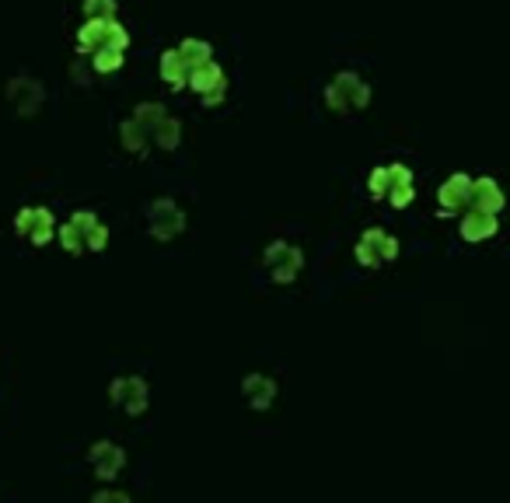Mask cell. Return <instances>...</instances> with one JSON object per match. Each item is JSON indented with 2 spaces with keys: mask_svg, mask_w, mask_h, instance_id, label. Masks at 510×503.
Here are the masks:
<instances>
[{
  "mask_svg": "<svg viewBox=\"0 0 510 503\" xmlns=\"http://www.w3.org/2000/svg\"><path fill=\"white\" fill-rule=\"evenodd\" d=\"M106 46L126 53V46H129L126 28L119 25V18H88V21L81 25V32H77V50H81V53H98V50H106Z\"/></svg>",
  "mask_w": 510,
  "mask_h": 503,
  "instance_id": "6da1fadb",
  "label": "cell"
},
{
  "mask_svg": "<svg viewBox=\"0 0 510 503\" xmlns=\"http://www.w3.org/2000/svg\"><path fill=\"white\" fill-rule=\"evenodd\" d=\"M326 102L336 112L364 109L371 102V84L357 70H342V74L333 77V84L326 88Z\"/></svg>",
  "mask_w": 510,
  "mask_h": 503,
  "instance_id": "7a4b0ae2",
  "label": "cell"
},
{
  "mask_svg": "<svg viewBox=\"0 0 510 503\" xmlns=\"http://www.w3.org/2000/svg\"><path fill=\"white\" fill-rule=\"evenodd\" d=\"M396 255H398V241L388 231H381V227L364 231L360 241H357V263L360 266H381V263H388Z\"/></svg>",
  "mask_w": 510,
  "mask_h": 503,
  "instance_id": "3957f363",
  "label": "cell"
},
{
  "mask_svg": "<svg viewBox=\"0 0 510 503\" xmlns=\"http://www.w3.org/2000/svg\"><path fill=\"white\" fill-rule=\"evenodd\" d=\"M14 227H18V234H25L32 245H46V241L57 234V217H53L50 207H25V210H18Z\"/></svg>",
  "mask_w": 510,
  "mask_h": 503,
  "instance_id": "277c9868",
  "label": "cell"
},
{
  "mask_svg": "<svg viewBox=\"0 0 510 503\" xmlns=\"http://www.w3.org/2000/svg\"><path fill=\"white\" fill-rule=\"evenodd\" d=\"M263 259H266V270L273 273L277 283H290V279L301 273V266H304L301 248H297V245H286V241H273Z\"/></svg>",
  "mask_w": 510,
  "mask_h": 503,
  "instance_id": "5b68a950",
  "label": "cell"
},
{
  "mask_svg": "<svg viewBox=\"0 0 510 503\" xmlns=\"http://www.w3.org/2000/svg\"><path fill=\"white\" fill-rule=\"evenodd\" d=\"M147 227H151L154 238L169 241L185 227V214H182V207L175 200H154L151 210H147Z\"/></svg>",
  "mask_w": 510,
  "mask_h": 503,
  "instance_id": "8992f818",
  "label": "cell"
},
{
  "mask_svg": "<svg viewBox=\"0 0 510 503\" xmlns=\"http://www.w3.org/2000/svg\"><path fill=\"white\" fill-rule=\"evenodd\" d=\"M185 84L192 91H200L207 102H217L224 95V70L214 63V59H203V63H192L189 74H185Z\"/></svg>",
  "mask_w": 510,
  "mask_h": 503,
  "instance_id": "52a82bcc",
  "label": "cell"
},
{
  "mask_svg": "<svg viewBox=\"0 0 510 503\" xmlns=\"http://www.w3.org/2000/svg\"><path fill=\"white\" fill-rule=\"evenodd\" d=\"M113 402L129 413V416H140L151 402V391H147V381L144 378H115L113 381Z\"/></svg>",
  "mask_w": 510,
  "mask_h": 503,
  "instance_id": "ba28073f",
  "label": "cell"
},
{
  "mask_svg": "<svg viewBox=\"0 0 510 503\" xmlns=\"http://www.w3.org/2000/svg\"><path fill=\"white\" fill-rule=\"evenodd\" d=\"M437 200H441V210L444 214H465L472 207V178L468 175H451L441 189H437Z\"/></svg>",
  "mask_w": 510,
  "mask_h": 503,
  "instance_id": "9c48e42d",
  "label": "cell"
},
{
  "mask_svg": "<svg viewBox=\"0 0 510 503\" xmlns=\"http://www.w3.org/2000/svg\"><path fill=\"white\" fill-rule=\"evenodd\" d=\"M398 185H412V171L405 165H381L371 171L367 178V189L374 200H388V193L398 189Z\"/></svg>",
  "mask_w": 510,
  "mask_h": 503,
  "instance_id": "30bf717a",
  "label": "cell"
},
{
  "mask_svg": "<svg viewBox=\"0 0 510 503\" xmlns=\"http://www.w3.org/2000/svg\"><path fill=\"white\" fill-rule=\"evenodd\" d=\"M122 465H126V454L113 441H98V444L91 447V468L98 472L102 483H113L115 475L122 472Z\"/></svg>",
  "mask_w": 510,
  "mask_h": 503,
  "instance_id": "8fae6325",
  "label": "cell"
},
{
  "mask_svg": "<svg viewBox=\"0 0 510 503\" xmlns=\"http://www.w3.org/2000/svg\"><path fill=\"white\" fill-rule=\"evenodd\" d=\"M500 207H504V193H500V185H497L490 175H483V178H472V207H468V210L497 214Z\"/></svg>",
  "mask_w": 510,
  "mask_h": 503,
  "instance_id": "7c38bea8",
  "label": "cell"
},
{
  "mask_svg": "<svg viewBox=\"0 0 510 503\" xmlns=\"http://www.w3.org/2000/svg\"><path fill=\"white\" fill-rule=\"evenodd\" d=\"M461 238L465 241H483V238H493L497 234V214H483V210H465L461 224H458Z\"/></svg>",
  "mask_w": 510,
  "mask_h": 503,
  "instance_id": "4fadbf2b",
  "label": "cell"
},
{
  "mask_svg": "<svg viewBox=\"0 0 510 503\" xmlns=\"http://www.w3.org/2000/svg\"><path fill=\"white\" fill-rule=\"evenodd\" d=\"M241 391H245V398H248L252 409H270L273 398H277V381L270 374H248L241 381Z\"/></svg>",
  "mask_w": 510,
  "mask_h": 503,
  "instance_id": "5bb4252c",
  "label": "cell"
},
{
  "mask_svg": "<svg viewBox=\"0 0 510 503\" xmlns=\"http://www.w3.org/2000/svg\"><path fill=\"white\" fill-rule=\"evenodd\" d=\"M70 221L81 227V234H84V252H102L106 248V241H109V227L98 221L95 214H88V210H77Z\"/></svg>",
  "mask_w": 510,
  "mask_h": 503,
  "instance_id": "9a60e30c",
  "label": "cell"
},
{
  "mask_svg": "<svg viewBox=\"0 0 510 503\" xmlns=\"http://www.w3.org/2000/svg\"><path fill=\"white\" fill-rule=\"evenodd\" d=\"M7 95L18 106V112H25V115H32V112L39 109V102H43V88L32 77H14L11 88H7Z\"/></svg>",
  "mask_w": 510,
  "mask_h": 503,
  "instance_id": "2e32d148",
  "label": "cell"
},
{
  "mask_svg": "<svg viewBox=\"0 0 510 503\" xmlns=\"http://www.w3.org/2000/svg\"><path fill=\"white\" fill-rule=\"evenodd\" d=\"M151 140L158 144V147H178V140H182V122L175 119V115H165V119H158L154 126H151Z\"/></svg>",
  "mask_w": 510,
  "mask_h": 503,
  "instance_id": "e0dca14e",
  "label": "cell"
},
{
  "mask_svg": "<svg viewBox=\"0 0 510 503\" xmlns=\"http://www.w3.org/2000/svg\"><path fill=\"white\" fill-rule=\"evenodd\" d=\"M185 74H189V63L178 56V50H169L161 56V77L169 81L171 88H185Z\"/></svg>",
  "mask_w": 510,
  "mask_h": 503,
  "instance_id": "ac0fdd59",
  "label": "cell"
},
{
  "mask_svg": "<svg viewBox=\"0 0 510 503\" xmlns=\"http://www.w3.org/2000/svg\"><path fill=\"white\" fill-rule=\"evenodd\" d=\"M119 137H122V147H126V151H144V147L151 144L147 130H144L140 122H133V119H122V126H119Z\"/></svg>",
  "mask_w": 510,
  "mask_h": 503,
  "instance_id": "d6986e66",
  "label": "cell"
},
{
  "mask_svg": "<svg viewBox=\"0 0 510 503\" xmlns=\"http://www.w3.org/2000/svg\"><path fill=\"white\" fill-rule=\"evenodd\" d=\"M178 56L192 67V63L214 59V50H210V43H203V39H182V43H178Z\"/></svg>",
  "mask_w": 510,
  "mask_h": 503,
  "instance_id": "ffe728a7",
  "label": "cell"
},
{
  "mask_svg": "<svg viewBox=\"0 0 510 503\" xmlns=\"http://www.w3.org/2000/svg\"><path fill=\"white\" fill-rule=\"evenodd\" d=\"M165 115H169V112H165L161 102H144V106H137V109H133L129 119H133V122H140V126L147 130V137H151V126H154L158 119H165Z\"/></svg>",
  "mask_w": 510,
  "mask_h": 503,
  "instance_id": "44dd1931",
  "label": "cell"
},
{
  "mask_svg": "<svg viewBox=\"0 0 510 503\" xmlns=\"http://www.w3.org/2000/svg\"><path fill=\"white\" fill-rule=\"evenodd\" d=\"M57 234H59V245H63V252H70V255H81V252H84V234H81V227H77L74 221L63 224Z\"/></svg>",
  "mask_w": 510,
  "mask_h": 503,
  "instance_id": "7402d4cb",
  "label": "cell"
},
{
  "mask_svg": "<svg viewBox=\"0 0 510 503\" xmlns=\"http://www.w3.org/2000/svg\"><path fill=\"white\" fill-rule=\"evenodd\" d=\"M91 67H95V70H102V74H109V70H115V67H122V50L106 46V50L91 53Z\"/></svg>",
  "mask_w": 510,
  "mask_h": 503,
  "instance_id": "603a6c76",
  "label": "cell"
},
{
  "mask_svg": "<svg viewBox=\"0 0 510 503\" xmlns=\"http://www.w3.org/2000/svg\"><path fill=\"white\" fill-rule=\"evenodd\" d=\"M88 18H115V0H84Z\"/></svg>",
  "mask_w": 510,
  "mask_h": 503,
  "instance_id": "cb8c5ba5",
  "label": "cell"
},
{
  "mask_svg": "<svg viewBox=\"0 0 510 503\" xmlns=\"http://www.w3.org/2000/svg\"><path fill=\"white\" fill-rule=\"evenodd\" d=\"M388 203H392L396 210L409 207V203H412V185H398V189H392V193H388Z\"/></svg>",
  "mask_w": 510,
  "mask_h": 503,
  "instance_id": "d4e9b609",
  "label": "cell"
},
{
  "mask_svg": "<svg viewBox=\"0 0 510 503\" xmlns=\"http://www.w3.org/2000/svg\"><path fill=\"white\" fill-rule=\"evenodd\" d=\"M91 503H129L126 493H119V490H102V493H95Z\"/></svg>",
  "mask_w": 510,
  "mask_h": 503,
  "instance_id": "484cf974",
  "label": "cell"
}]
</instances>
